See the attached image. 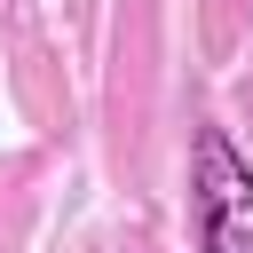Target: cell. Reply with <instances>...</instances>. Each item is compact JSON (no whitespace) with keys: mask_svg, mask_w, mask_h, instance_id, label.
Returning <instances> with one entry per match:
<instances>
[{"mask_svg":"<svg viewBox=\"0 0 253 253\" xmlns=\"http://www.w3.org/2000/svg\"><path fill=\"white\" fill-rule=\"evenodd\" d=\"M190 229L198 253H253V158L229 142V126L190 134Z\"/></svg>","mask_w":253,"mask_h":253,"instance_id":"1","label":"cell"}]
</instances>
